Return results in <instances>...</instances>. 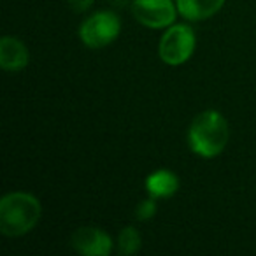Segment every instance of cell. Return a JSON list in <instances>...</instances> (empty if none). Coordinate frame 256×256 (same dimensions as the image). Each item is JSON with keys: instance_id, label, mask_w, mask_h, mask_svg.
<instances>
[{"instance_id": "13", "label": "cell", "mask_w": 256, "mask_h": 256, "mask_svg": "<svg viewBox=\"0 0 256 256\" xmlns=\"http://www.w3.org/2000/svg\"><path fill=\"white\" fill-rule=\"evenodd\" d=\"M114 4L116 6H123V4H126V0H112Z\"/></svg>"}, {"instance_id": "1", "label": "cell", "mask_w": 256, "mask_h": 256, "mask_svg": "<svg viewBox=\"0 0 256 256\" xmlns=\"http://www.w3.org/2000/svg\"><path fill=\"white\" fill-rule=\"evenodd\" d=\"M230 139L228 121L220 110L206 109L193 118L188 128V146L196 156L210 158L220 156Z\"/></svg>"}, {"instance_id": "9", "label": "cell", "mask_w": 256, "mask_h": 256, "mask_svg": "<svg viewBox=\"0 0 256 256\" xmlns=\"http://www.w3.org/2000/svg\"><path fill=\"white\" fill-rule=\"evenodd\" d=\"M226 0H176L179 16L186 22H206L223 9Z\"/></svg>"}, {"instance_id": "7", "label": "cell", "mask_w": 256, "mask_h": 256, "mask_svg": "<svg viewBox=\"0 0 256 256\" xmlns=\"http://www.w3.org/2000/svg\"><path fill=\"white\" fill-rule=\"evenodd\" d=\"M30 53L23 40L12 36L0 39V67L6 72H22L28 67Z\"/></svg>"}, {"instance_id": "5", "label": "cell", "mask_w": 256, "mask_h": 256, "mask_svg": "<svg viewBox=\"0 0 256 256\" xmlns=\"http://www.w3.org/2000/svg\"><path fill=\"white\" fill-rule=\"evenodd\" d=\"M132 14L146 28L165 30L176 23L179 11L176 0H132Z\"/></svg>"}, {"instance_id": "3", "label": "cell", "mask_w": 256, "mask_h": 256, "mask_svg": "<svg viewBox=\"0 0 256 256\" xmlns=\"http://www.w3.org/2000/svg\"><path fill=\"white\" fill-rule=\"evenodd\" d=\"M196 50L195 30L188 23H174L165 28L158 44L160 60L168 67L184 65Z\"/></svg>"}, {"instance_id": "11", "label": "cell", "mask_w": 256, "mask_h": 256, "mask_svg": "<svg viewBox=\"0 0 256 256\" xmlns=\"http://www.w3.org/2000/svg\"><path fill=\"white\" fill-rule=\"evenodd\" d=\"M156 210H158V206H156V198L153 196H148V198L140 200L136 207V220L137 221H150L156 216Z\"/></svg>"}, {"instance_id": "4", "label": "cell", "mask_w": 256, "mask_h": 256, "mask_svg": "<svg viewBox=\"0 0 256 256\" xmlns=\"http://www.w3.org/2000/svg\"><path fill=\"white\" fill-rule=\"evenodd\" d=\"M121 20L114 11H96L79 25V40L90 50H102L118 39Z\"/></svg>"}, {"instance_id": "2", "label": "cell", "mask_w": 256, "mask_h": 256, "mask_svg": "<svg viewBox=\"0 0 256 256\" xmlns=\"http://www.w3.org/2000/svg\"><path fill=\"white\" fill-rule=\"evenodd\" d=\"M42 206L28 192H11L0 200V232L6 237H23L39 224Z\"/></svg>"}, {"instance_id": "8", "label": "cell", "mask_w": 256, "mask_h": 256, "mask_svg": "<svg viewBox=\"0 0 256 256\" xmlns=\"http://www.w3.org/2000/svg\"><path fill=\"white\" fill-rule=\"evenodd\" d=\"M179 184L181 182H179L178 174L168 170V168H158V170L151 172L146 178V181H144L148 195L156 200L174 196L179 190Z\"/></svg>"}, {"instance_id": "12", "label": "cell", "mask_w": 256, "mask_h": 256, "mask_svg": "<svg viewBox=\"0 0 256 256\" xmlns=\"http://www.w3.org/2000/svg\"><path fill=\"white\" fill-rule=\"evenodd\" d=\"M67 4L74 12H86L95 4V0H67Z\"/></svg>"}, {"instance_id": "6", "label": "cell", "mask_w": 256, "mask_h": 256, "mask_svg": "<svg viewBox=\"0 0 256 256\" xmlns=\"http://www.w3.org/2000/svg\"><path fill=\"white\" fill-rule=\"evenodd\" d=\"M70 246L82 256H109L112 251V238L98 226H79L70 235Z\"/></svg>"}, {"instance_id": "10", "label": "cell", "mask_w": 256, "mask_h": 256, "mask_svg": "<svg viewBox=\"0 0 256 256\" xmlns=\"http://www.w3.org/2000/svg\"><path fill=\"white\" fill-rule=\"evenodd\" d=\"M142 248V235L136 226L121 228L118 235V252L123 256H134Z\"/></svg>"}]
</instances>
